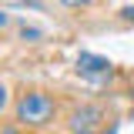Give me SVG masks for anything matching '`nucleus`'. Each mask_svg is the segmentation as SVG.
I'll return each mask as SVG.
<instances>
[{"instance_id":"nucleus-2","label":"nucleus","mask_w":134,"mask_h":134,"mask_svg":"<svg viewBox=\"0 0 134 134\" xmlns=\"http://www.w3.org/2000/svg\"><path fill=\"white\" fill-rule=\"evenodd\" d=\"M77 74H81L84 81H107V77H111V60L81 50V54H77Z\"/></svg>"},{"instance_id":"nucleus-8","label":"nucleus","mask_w":134,"mask_h":134,"mask_svg":"<svg viewBox=\"0 0 134 134\" xmlns=\"http://www.w3.org/2000/svg\"><path fill=\"white\" fill-rule=\"evenodd\" d=\"M3 24H7V14H0V27H3Z\"/></svg>"},{"instance_id":"nucleus-7","label":"nucleus","mask_w":134,"mask_h":134,"mask_svg":"<svg viewBox=\"0 0 134 134\" xmlns=\"http://www.w3.org/2000/svg\"><path fill=\"white\" fill-rule=\"evenodd\" d=\"M64 3H70V7H74V3H87V0H64Z\"/></svg>"},{"instance_id":"nucleus-5","label":"nucleus","mask_w":134,"mask_h":134,"mask_svg":"<svg viewBox=\"0 0 134 134\" xmlns=\"http://www.w3.org/2000/svg\"><path fill=\"white\" fill-rule=\"evenodd\" d=\"M121 17H124V20H134V7H124V10H121Z\"/></svg>"},{"instance_id":"nucleus-3","label":"nucleus","mask_w":134,"mask_h":134,"mask_svg":"<svg viewBox=\"0 0 134 134\" xmlns=\"http://www.w3.org/2000/svg\"><path fill=\"white\" fill-rule=\"evenodd\" d=\"M100 111L97 107H77L74 117H70V131L74 134H97V124H100Z\"/></svg>"},{"instance_id":"nucleus-6","label":"nucleus","mask_w":134,"mask_h":134,"mask_svg":"<svg viewBox=\"0 0 134 134\" xmlns=\"http://www.w3.org/2000/svg\"><path fill=\"white\" fill-rule=\"evenodd\" d=\"M3 104H7V87L0 84V111H3Z\"/></svg>"},{"instance_id":"nucleus-1","label":"nucleus","mask_w":134,"mask_h":134,"mask_svg":"<svg viewBox=\"0 0 134 134\" xmlns=\"http://www.w3.org/2000/svg\"><path fill=\"white\" fill-rule=\"evenodd\" d=\"M50 114H54V100H50L47 94H40V91L24 94L20 104H17V117H20L24 124H47Z\"/></svg>"},{"instance_id":"nucleus-4","label":"nucleus","mask_w":134,"mask_h":134,"mask_svg":"<svg viewBox=\"0 0 134 134\" xmlns=\"http://www.w3.org/2000/svg\"><path fill=\"white\" fill-rule=\"evenodd\" d=\"M20 34H24V40H37V37H40V30H37V27H24Z\"/></svg>"}]
</instances>
